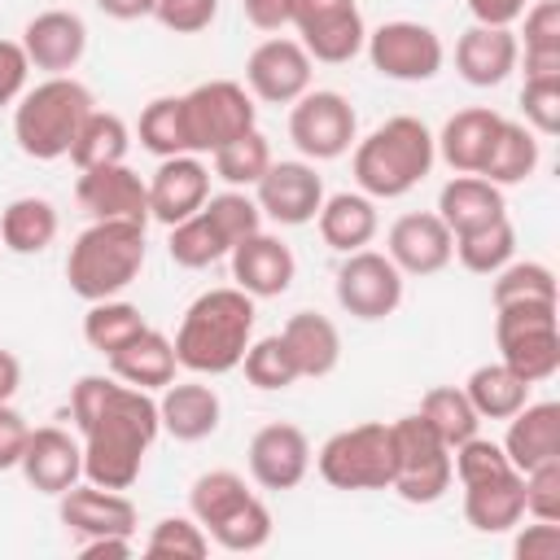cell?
Masks as SVG:
<instances>
[{
    "label": "cell",
    "instance_id": "f6af8a7d",
    "mask_svg": "<svg viewBox=\"0 0 560 560\" xmlns=\"http://www.w3.org/2000/svg\"><path fill=\"white\" fill-rule=\"evenodd\" d=\"M144 556H153V560H201V556H210V534L192 516H162L144 538Z\"/></svg>",
    "mask_w": 560,
    "mask_h": 560
},
{
    "label": "cell",
    "instance_id": "e0dca14e",
    "mask_svg": "<svg viewBox=\"0 0 560 560\" xmlns=\"http://www.w3.org/2000/svg\"><path fill=\"white\" fill-rule=\"evenodd\" d=\"M385 254L402 276H438L451 258H455V236L451 228L438 219V210H416L394 219L389 236H385Z\"/></svg>",
    "mask_w": 560,
    "mask_h": 560
},
{
    "label": "cell",
    "instance_id": "db71d44e",
    "mask_svg": "<svg viewBox=\"0 0 560 560\" xmlns=\"http://www.w3.org/2000/svg\"><path fill=\"white\" fill-rule=\"evenodd\" d=\"M525 48H560V0H538L525 13Z\"/></svg>",
    "mask_w": 560,
    "mask_h": 560
},
{
    "label": "cell",
    "instance_id": "f35d334b",
    "mask_svg": "<svg viewBox=\"0 0 560 560\" xmlns=\"http://www.w3.org/2000/svg\"><path fill=\"white\" fill-rule=\"evenodd\" d=\"M144 328H149V324H144L140 306L118 302V298H101V302H92L88 315H83V341H88L92 350H101L105 359H109L118 346H127L136 332H144Z\"/></svg>",
    "mask_w": 560,
    "mask_h": 560
},
{
    "label": "cell",
    "instance_id": "7c38bea8",
    "mask_svg": "<svg viewBox=\"0 0 560 560\" xmlns=\"http://www.w3.org/2000/svg\"><path fill=\"white\" fill-rule=\"evenodd\" d=\"M289 26H298V44L306 48L311 61L324 66H346L350 57L363 52L368 26L354 0H293V18Z\"/></svg>",
    "mask_w": 560,
    "mask_h": 560
},
{
    "label": "cell",
    "instance_id": "74e56055",
    "mask_svg": "<svg viewBox=\"0 0 560 560\" xmlns=\"http://www.w3.org/2000/svg\"><path fill=\"white\" fill-rule=\"evenodd\" d=\"M516 254V228L512 219H494L486 228H472V232H459L455 236V258L472 271V276H494L499 267H508Z\"/></svg>",
    "mask_w": 560,
    "mask_h": 560
},
{
    "label": "cell",
    "instance_id": "1f68e13d",
    "mask_svg": "<svg viewBox=\"0 0 560 560\" xmlns=\"http://www.w3.org/2000/svg\"><path fill=\"white\" fill-rule=\"evenodd\" d=\"M280 337H284V346H289L298 372L311 376V381L328 376V372L341 363V332H337V324H332L328 315H319V311H298V315H289V324L280 328Z\"/></svg>",
    "mask_w": 560,
    "mask_h": 560
},
{
    "label": "cell",
    "instance_id": "7dc6e473",
    "mask_svg": "<svg viewBox=\"0 0 560 560\" xmlns=\"http://www.w3.org/2000/svg\"><path fill=\"white\" fill-rule=\"evenodd\" d=\"M201 214L219 228V236H223L228 245H241L245 236H254V232L262 228V210H258V201H254V197H245L241 188H228V192L206 197Z\"/></svg>",
    "mask_w": 560,
    "mask_h": 560
},
{
    "label": "cell",
    "instance_id": "11a10c76",
    "mask_svg": "<svg viewBox=\"0 0 560 560\" xmlns=\"http://www.w3.org/2000/svg\"><path fill=\"white\" fill-rule=\"evenodd\" d=\"M26 74H31V61H26L22 44L18 39H0V109L18 105V96L26 92Z\"/></svg>",
    "mask_w": 560,
    "mask_h": 560
},
{
    "label": "cell",
    "instance_id": "ee69618b",
    "mask_svg": "<svg viewBox=\"0 0 560 560\" xmlns=\"http://www.w3.org/2000/svg\"><path fill=\"white\" fill-rule=\"evenodd\" d=\"M241 368H245V381L254 389H289L293 381H302V372H298V363H293V354H289V346H284L280 332L249 341Z\"/></svg>",
    "mask_w": 560,
    "mask_h": 560
},
{
    "label": "cell",
    "instance_id": "60d3db41",
    "mask_svg": "<svg viewBox=\"0 0 560 560\" xmlns=\"http://www.w3.org/2000/svg\"><path fill=\"white\" fill-rule=\"evenodd\" d=\"M166 254H171L175 267L201 271V267L219 262L223 254H232V245H228V241L219 236V228L197 210V214H188V219H179V223L171 228V236H166Z\"/></svg>",
    "mask_w": 560,
    "mask_h": 560
},
{
    "label": "cell",
    "instance_id": "ba28073f",
    "mask_svg": "<svg viewBox=\"0 0 560 560\" xmlns=\"http://www.w3.org/2000/svg\"><path fill=\"white\" fill-rule=\"evenodd\" d=\"M389 433H394V481L389 490L402 499V503H438L446 490H451V446L429 429V420L416 411V416H402V420H389Z\"/></svg>",
    "mask_w": 560,
    "mask_h": 560
},
{
    "label": "cell",
    "instance_id": "52a82bcc",
    "mask_svg": "<svg viewBox=\"0 0 560 560\" xmlns=\"http://www.w3.org/2000/svg\"><path fill=\"white\" fill-rule=\"evenodd\" d=\"M319 477L332 490H389L394 481V433L385 420H363L350 429H337L319 455Z\"/></svg>",
    "mask_w": 560,
    "mask_h": 560
},
{
    "label": "cell",
    "instance_id": "6da1fadb",
    "mask_svg": "<svg viewBox=\"0 0 560 560\" xmlns=\"http://www.w3.org/2000/svg\"><path fill=\"white\" fill-rule=\"evenodd\" d=\"M70 416L83 433V481L105 490H131L158 424V398L118 376H79L70 389Z\"/></svg>",
    "mask_w": 560,
    "mask_h": 560
},
{
    "label": "cell",
    "instance_id": "f546056e",
    "mask_svg": "<svg viewBox=\"0 0 560 560\" xmlns=\"http://www.w3.org/2000/svg\"><path fill=\"white\" fill-rule=\"evenodd\" d=\"M503 214H508L503 188L490 184V179H481V175H455L438 192V219L451 228V236L472 232V228H486V223H494Z\"/></svg>",
    "mask_w": 560,
    "mask_h": 560
},
{
    "label": "cell",
    "instance_id": "ffe728a7",
    "mask_svg": "<svg viewBox=\"0 0 560 560\" xmlns=\"http://www.w3.org/2000/svg\"><path fill=\"white\" fill-rule=\"evenodd\" d=\"M22 52L35 70H48V74H70L83 52H88V26L79 13L70 9H44L35 13L26 26H22Z\"/></svg>",
    "mask_w": 560,
    "mask_h": 560
},
{
    "label": "cell",
    "instance_id": "6125c7cd",
    "mask_svg": "<svg viewBox=\"0 0 560 560\" xmlns=\"http://www.w3.org/2000/svg\"><path fill=\"white\" fill-rule=\"evenodd\" d=\"M525 79H560V48H525Z\"/></svg>",
    "mask_w": 560,
    "mask_h": 560
},
{
    "label": "cell",
    "instance_id": "d6986e66",
    "mask_svg": "<svg viewBox=\"0 0 560 560\" xmlns=\"http://www.w3.org/2000/svg\"><path fill=\"white\" fill-rule=\"evenodd\" d=\"M57 516L79 538H105V534H136V503L122 490H105L92 481H74L66 494H57Z\"/></svg>",
    "mask_w": 560,
    "mask_h": 560
},
{
    "label": "cell",
    "instance_id": "5bb4252c",
    "mask_svg": "<svg viewBox=\"0 0 560 560\" xmlns=\"http://www.w3.org/2000/svg\"><path fill=\"white\" fill-rule=\"evenodd\" d=\"M311 57L298 39L271 35L262 39L245 61V88L254 101L267 105H293L302 92H311Z\"/></svg>",
    "mask_w": 560,
    "mask_h": 560
},
{
    "label": "cell",
    "instance_id": "2e32d148",
    "mask_svg": "<svg viewBox=\"0 0 560 560\" xmlns=\"http://www.w3.org/2000/svg\"><path fill=\"white\" fill-rule=\"evenodd\" d=\"M74 197H79V206H83L92 219H118V223H140V228H149V184H144L127 162L79 171Z\"/></svg>",
    "mask_w": 560,
    "mask_h": 560
},
{
    "label": "cell",
    "instance_id": "816d5d0a",
    "mask_svg": "<svg viewBox=\"0 0 560 560\" xmlns=\"http://www.w3.org/2000/svg\"><path fill=\"white\" fill-rule=\"evenodd\" d=\"M521 486H525V516L560 521V459H547V464L521 472Z\"/></svg>",
    "mask_w": 560,
    "mask_h": 560
},
{
    "label": "cell",
    "instance_id": "836d02e7",
    "mask_svg": "<svg viewBox=\"0 0 560 560\" xmlns=\"http://www.w3.org/2000/svg\"><path fill=\"white\" fill-rule=\"evenodd\" d=\"M529 389L534 385H525L503 359L472 368L468 381H464V394H468V402H472V411L481 420H508V416H516L529 402Z\"/></svg>",
    "mask_w": 560,
    "mask_h": 560
},
{
    "label": "cell",
    "instance_id": "d4e9b609",
    "mask_svg": "<svg viewBox=\"0 0 560 560\" xmlns=\"http://www.w3.org/2000/svg\"><path fill=\"white\" fill-rule=\"evenodd\" d=\"M499 446L516 472L560 459V402H525L516 416H508V433Z\"/></svg>",
    "mask_w": 560,
    "mask_h": 560
},
{
    "label": "cell",
    "instance_id": "4fadbf2b",
    "mask_svg": "<svg viewBox=\"0 0 560 560\" xmlns=\"http://www.w3.org/2000/svg\"><path fill=\"white\" fill-rule=\"evenodd\" d=\"M402 302V271L389 262V254L354 249L337 267V306L354 319H385Z\"/></svg>",
    "mask_w": 560,
    "mask_h": 560
},
{
    "label": "cell",
    "instance_id": "4dcf8cb0",
    "mask_svg": "<svg viewBox=\"0 0 560 560\" xmlns=\"http://www.w3.org/2000/svg\"><path fill=\"white\" fill-rule=\"evenodd\" d=\"M315 223H319L324 245L337 249V254H354V249L372 245V236L381 228L376 201L368 192H332V197H324Z\"/></svg>",
    "mask_w": 560,
    "mask_h": 560
},
{
    "label": "cell",
    "instance_id": "f5cc1de1",
    "mask_svg": "<svg viewBox=\"0 0 560 560\" xmlns=\"http://www.w3.org/2000/svg\"><path fill=\"white\" fill-rule=\"evenodd\" d=\"M219 0H153V18L175 35H197L214 22Z\"/></svg>",
    "mask_w": 560,
    "mask_h": 560
},
{
    "label": "cell",
    "instance_id": "bcb514c9",
    "mask_svg": "<svg viewBox=\"0 0 560 560\" xmlns=\"http://www.w3.org/2000/svg\"><path fill=\"white\" fill-rule=\"evenodd\" d=\"M210 538L223 551H258V547H267V538H271V512H267V503L258 494H249L232 516H223L210 529Z\"/></svg>",
    "mask_w": 560,
    "mask_h": 560
},
{
    "label": "cell",
    "instance_id": "7a4b0ae2",
    "mask_svg": "<svg viewBox=\"0 0 560 560\" xmlns=\"http://www.w3.org/2000/svg\"><path fill=\"white\" fill-rule=\"evenodd\" d=\"M254 298L236 284L228 289H206L201 298L188 302L179 332H175V359L179 368L197 376H223L241 368L249 341H254Z\"/></svg>",
    "mask_w": 560,
    "mask_h": 560
},
{
    "label": "cell",
    "instance_id": "7bdbcfd3",
    "mask_svg": "<svg viewBox=\"0 0 560 560\" xmlns=\"http://www.w3.org/2000/svg\"><path fill=\"white\" fill-rule=\"evenodd\" d=\"M140 144L153 153V158H175V153H188V131H184V105L179 96H158L140 109Z\"/></svg>",
    "mask_w": 560,
    "mask_h": 560
},
{
    "label": "cell",
    "instance_id": "ac0fdd59",
    "mask_svg": "<svg viewBox=\"0 0 560 560\" xmlns=\"http://www.w3.org/2000/svg\"><path fill=\"white\" fill-rule=\"evenodd\" d=\"M210 197V166L197 153H175L162 158L153 179H149V219L175 228L179 219L197 214Z\"/></svg>",
    "mask_w": 560,
    "mask_h": 560
},
{
    "label": "cell",
    "instance_id": "5b68a950",
    "mask_svg": "<svg viewBox=\"0 0 560 560\" xmlns=\"http://www.w3.org/2000/svg\"><path fill=\"white\" fill-rule=\"evenodd\" d=\"M144 267V228L140 223H118V219H92L66 254V280L70 293L83 302L118 298Z\"/></svg>",
    "mask_w": 560,
    "mask_h": 560
},
{
    "label": "cell",
    "instance_id": "d590c367",
    "mask_svg": "<svg viewBox=\"0 0 560 560\" xmlns=\"http://www.w3.org/2000/svg\"><path fill=\"white\" fill-rule=\"evenodd\" d=\"M127 144H131V131L118 114H105V109H92L70 144V162L79 171H92V166H114V162H127Z\"/></svg>",
    "mask_w": 560,
    "mask_h": 560
},
{
    "label": "cell",
    "instance_id": "3957f363",
    "mask_svg": "<svg viewBox=\"0 0 560 560\" xmlns=\"http://www.w3.org/2000/svg\"><path fill=\"white\" fill-rule=\"evenodd\" d=\"M433 162H438L433 131L411 114H394L354 144L350 171L359 192H368L372 201H394L407 197L433 171Z\"/></svg>",
    "mask_w": 560,
    "mask_h": 560
},
{
    "label": "cell",
    "instance_id": "f907efd6",
    "mask_svg": "<svg viewBox=\"0 0 560 560\" xmlns=\"http://www.w3.org/2000/svg\"><path fill=\"white\" fill-rule=\"evenodd\" d=\"M521 109L534 136H556L560 131V79H525Z\"/></svg>",
    "mask_w": 560,
    "mask_h": 560
},
{
    "label": "cell",
    "instance_id": "9f6ffc18",
    "mask_svg": "<svg viewBox=\"0 0 560 560\" xmlns=\"http://www.w3.org/2000/svg\"><path fill=\"white\" fill-rule=\"evenodd\" d=\"M516 560H556L560 556V525L556 521H534L516 534L512 542Z\"/></svg>",
    "mask_w": 560,
    "mask_h": 560
},
{
    "label": "cell",
    "instance_id": "681fc988",
    "mask_svg": "<svg viewBox=\"0 0 560 560\" xmlns=\"http://www.w3.org/2000/svg\"><path fill=\"white\" fill-rule=\"evenodd\" d=\"M508 468H512V459L503 455V446L490 442V438H481V433H472L468 442H459V446L451 451V472L459 477V486L499 477V472H508Z\"/></svg>",
    "mask_w": 560,
    "mask_h": 560
},
{
    "label": "cell",
    "instance_id": "8992f818",
    "mask_svg": "<svg viewBox=\"0 0 560 560\" xmlns=\"http://www.w3.org/2000/svg\"><path fill=\"white\" fill-rule=\"evenodd\" d=\"M499 359L525 381H551L560 372V319L556 302H503L494 306Z\"/></svg>",
    "mask_w": 560,
    "mask_h": 560
},
{
    "label": "cell",
    "instance_id": "e7e4bbea",
    "mask_svg": "<svg viewBox=\"0 0 560 560\" xmlns=\"http://www.w3.org/2000/svg\"><path fill=\"white\" fill-rule=\"evenodd\" d=\"M18 385H22V363L9 350H0V402H9L18 394Z\"/></svg>",
    "mask_w": 560,
    "mask_h": 560
},
{
    "label": "cell",
    "instance_id": "83f0119b",
    "mask_svg": "<svg viewBox=\"0 0 560 560\" xmlns=\"http://www.w3.org/2000/svg\"><path fill=\"white\" fill-rule=\"evenodd\" d=\"M521 516H525V486L516 468L464 486V521L477 534H508L521 525Z\"/></svg>",
    "mask_w": 560,
    "mask_h": 560
},
{
    "label": "cell",
    "instance_id": "44dd1931",
    "mask_svg": "<svg viewBox=\"0 0 560 560\" xmlns=\"http://www.w3.org/2000/svg\"><path fill=\"white\" fill-rule=\"evenodd\" d=\"M311 472V442L298 424H262L249 438V477L262 490H293Z\"/></svg>",
    "mask_w": 560,
    "mask_h": 560
},
{
    "label": "cell",
    "instance_id": "91938a15",
    "mask_svg": "<svg viewBox=\"0 0 560 560\" xmlns=\"http://www.w3.org/2000/svg\"><path fill=\"white\" fill-rule=\"evenodd\" d=\"M241 9H245V22L258 31H280L293 18V0H241Z\"/></svg>",
    "mask_w": 560,
    "mask_h": 560
},
{
    "label": "cell",
    "instance_id": "7402d4cb",
    "mask_svg": "<svg viewBox=\"0 0 560 560\" xmlns=\"http://www.w3.org/2000/svg\"><path fill=\"white\" fill-rule=\"evenodd\" d=\"M232 280H236V289H245L249 298H280L289 284H293V276H298V258H293V249L280 241V236H271V232H254V236H245L241 245H232Z\"/></svg>",
    "mask_w": 560,
    "mask_h": 560
},
{
    "label": "cell",
    "instance_id": "8d00e7d4",
    "mask_svg": "<svg viewBox=\"0 0 560 560\" xmlns=\"http://www.w3.org/2000/svg\"><path fill=\"white\" fill-rule=\"evenodd\" d=\"M245 499H249V486H245L241 472H232V468H210V472H201V477L192 481V490H188V516L210 534V529H214L223 516H232Z\"/></svg>",
    "mask_w": 560,
    "mask_h": 560
},
{
    "label": "cell",
    "instance_id": "30bf717a",
    "mask_svg": "<svg viewBox=\"0 0 560 560\" xmlns=\"http://www.w3.org/2000/svg\"><path fill=\"white\" fill-rule=\"evenodd\" d=\"M363 48H368L372 70L385 74V79H398V83H424L446 61V48H442L438 31L424 26V22H411V18L381 22L376 31H368Z\"/></svg>",
    "mask_w": 560,
    "mask_h": 560
},
{
    "label": "cell",
    "instance_id": "d6a6232c",
    "mask_svg": "<svg viewBox=\"0 0 560 560\" xmlns=\"http://www.w3.org/2000/svg\"><path fill=\"white\" fill-rule=\"evenodd\" d=\"M57 241V206L48 197H13L0 210V245L9 254H44Z\"/></svg>",
    "mask_w": 560,
    "mask_h": 560
},
{
    "label": "cell",
    "instance_id": "6f0895ef",
    "mask_svg": "<svg viewBox=\"0 0 560 560\" xmlns=\"http://www.w3.org/2000/svg\"><path fill=\"white\" fill-rule=\"evenodd\" d=\"M26 438H31V424L18 407L0 402V472L18 468L22 464V451H26Z\"/></svg>",
    "mask_w": 560,
    "mask_h": 560
},
{
    "label": "cell",
    "instance_id": "e575fe53",
    "mask_svg": "<svg viewBox=\"0 0 560 560\" xmlns=\"http://www.w3.org/2000/svg\"><path fill=\"white\" fill-rule=\"evenodd\" d=\"M538 136L525 127V122H499V136L486 153V166H481V179L508 188V184H525L534 171H538Z\"/></svg>",
    "mask_w": 560,
    "mask_h": 560
},
{
    "label": "cell",
    "instance_id": "277c9868",
    "mask_svg": "<svg viewBox=\"0 0 560 560\" xmlns=\"http://www.w3.org/2000/svg\"><path fill=\"white\" fill-rule=\"evenodd\" d=\"M92 92L70 74H48L26 88L13 105V140L35 162H57L70 153L83 118L92 114Z\"/></svg>",
    "mask_w": 560,
    "mask_h": 560
},
{
    "label": "cell",
    "instance_id": "94428289",
    "mask_svg": "<svg viewBox=\"0 0 560 560\" xmlns=\"http://www.w3.org/2000/svg\"><path fill=\"white\" fill-rule=\"evenodd\" d=\"M79 556H83V560H122V556H131V538H122V534H105V538H83Z\"/></svg>",
    "mask_w": 560,
    "mask_h": 560
},
{
    "label": "cell",
    "instance_id": "be15d7a7",
    "mask_svg": "<svg viewBox=\"0 0 560 560\" xmlns=\"http://www.w3.org/2000/svg\"><path fill=\"white\" fill-rule=\"evenodd\" d=\"M96 9L114 22H136V18H149L153 13V0H96Z\"/></svg>",
    "mask_w": 560,
    "mask_h": 560
},
{
    "label": "cell",
    "instance_id": "b9f144b4",
    "mask_svg": "<svg viewBox=\"0 0 560 560\" xmlns=\"http://www.w3.org/2000/svg\"><path fill=\"white\" fill-rule=\"evenodd\" d=\"M210 158H214V175H219L228 188H254V184L262 179V171L271 166V144H267V136L254 127V131L228 140L223 149H214Z\"/></svg>",
    "mask_w": 560,
    "mask_h": 560
},
{
    "label": "cell",
    "instance_id": "ab89813d",
    "mask_svg": "<svg viewBox=\"0 0 560 560\" xmlns=\"http://www.w3.org/2000/svg\"><path fill=\"white\" fill-rule=\"evenodd\" d=\"M420 416L429 420V429H433L451 451H455L459 442H468V438L477 433V424H481V416L472 411L468 394L455 389V385H433V389L420 398Z\"/></svg>",
    "mask_w": 560,
    "mask_h": 560
},
{
    "label": "cell",
    "instance_id": "9a60e30c",
    "mask_svg": "<svg viewBox=\"0 0 560 560\" xmlns=\"http://www.w3.org/2000/svg\"><path fill=\"white\" fill-rule=\"evenodd\" d=\"M254 201H258L262 219H271L280 228H302L324 206V179L315 175L311 162H276L271 158V166L254 184Z\"/></svg>",
    "mask_w": 560,
    "mask_h": 560
},
{
    "label": "cell",
    "instance_id": "9c48e42d",
    "mask_svg": "<svg viewBox=\"0 0 560 560\" xmlns=\"http://www.w3.org/2000/svg\"><path fill=\"white\" fill-rule=\"evenodd\" d=\"M179 105H184L188 153H214L228 140L254 131V118H258V105H254L249 88L245 83H232V79L197 83L192 92L179 96Z\"/></svg>",
    "mask_w": 560,
    "mask_h": 560
},
{
    "label": "cell",
    "instance_id": "4316f807",
    "mask_svg": "<svg viewBox=\"0 0 560 560\" xmlns=\"http://www.w3.org/2000/svg\"><path fill=\"white\" fill-rule=\"evenodd\" d=\"M223 402L210 385L201 381H171L158 398V424L162 433H171L175 442H201L219 429Z\"/></svg>",
    "mask_w": 560,
    "mask_h": 560
},
{
    "label": "cell",
    "instance_id": "c3c4849f",
    "mask_svg": "<svg viewBox=\"0 0 560 560\" xmlns=\"http://www.w3.org/2000/svg\"><path fill=\"white\" fill-rule=\"evenodd\" d=\"M503 302H556V276L547 262H508L494 271V306Z\"/></svg>",
    "mask_w": 560,
    "mask_h": 560
},
{
    "label": "cell",
    "instance_id": "484cf974",
    "mask_svg": "<svg viewBox=\"0 0 560 560\" xmlns=\"http://www.w3.org/2000/svg\"><path fill=\"white\" fill-rule=\"evenodd\" d=\"M499 122H503V114H494V109H486V105H472V109L451 114L446 127H442V136H433L438 158H442L455 175H481L486 153H490L494 136H499Z\"/></svg>",
    "mask_w": 560,
    "mask_h": 560
},
{
    "label": "cell",
    "instance_id": "680465c9",
    "mask_svg": "<svg viewBox=\"0 0 560 560\" xmlns=\"http://www.w3.org/2000/svg\"><path fill=\"white\" fill-rule=\"evenodd\" d=\"M477 26H512L529 9V0H464Z\"/></svg>",
    "mask_w": 560,
    "mask_h": 560
},
{
    "label": "cell",
    "instance_id": "f1b7e54d",
    "mask_svg": "<svg viewBox=\"0 0 560 560\" xmlns=\"http://www.w3.org/2000/svg\"><path fill=\"white\" fill-rule=\"evenodd\" d=\"M175 368H179V359H175V341L166 337V332H158V328H144V332H136L127 346H118L114 354H109V372L118 376V381H127V385H136V389H166L171 381H175Z\"/></svg>",
    "mask_w": 560,
    "mask_h": 560
},
{
    "label": "cell",
    "instance_id": "cb8c5ba5",
    "mask_svg": "<svg viewBox=\"0 0 560 560\" xmlns=\"http://www.w3.org/2000/svg\"><path fill=\"white\" fill-rule=\"evenodd\" d=\"M521 66V44L512 26H468L455 39V70L472 88H499Z\"/></svg>",
    "mask_w": 560,
    "mask_h": 560
},
{
    "label": "cell",
    "instance_id": "8fae6325",
    "mask_svg": "<svg viewBox=\"0 0 560 560\" xmlns=\"http://www.w3.org/2000/svg\"><path fill=\"white\" fill-rule=\"evenodd\" d=\"M354 131H359V118H354V105L341 92L315 88V92H302L289 109V140L311 162L341 158L354 144Z\"/></svg>",
    "mask_w": 560,
    "mask_h": 560
},
{
    "label": "cell",
    "instance_id": "603a6c76",
    "mask_svg": "<svg viewBox=\"0 0 560 560\" xmlns=\"http://www.w3.org/2000/svg\"><path fill=\"white\" fill-rule=\"evenodd\" d=\"M18 468L39 494H66L74 481H83V442H74L57 424L31 429Z\"/></svg>",
    "mask_w": 560,
    "mask_h": 560
}]
</instances>
